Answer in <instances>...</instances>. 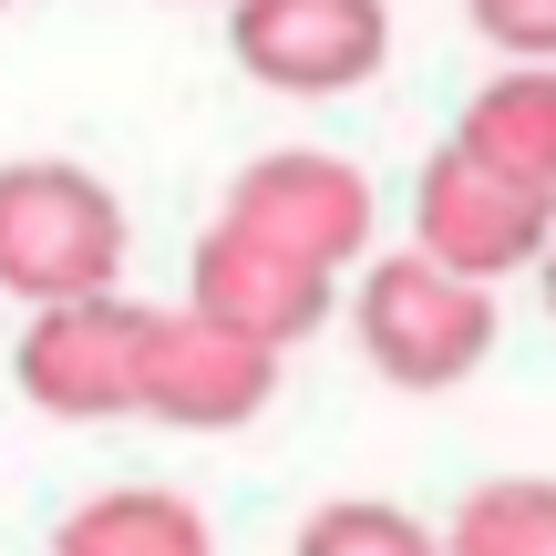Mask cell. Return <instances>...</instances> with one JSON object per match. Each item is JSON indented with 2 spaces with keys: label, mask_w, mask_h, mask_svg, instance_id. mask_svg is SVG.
<instances>
[{
  "label": "cell",
  "mask_w": 556,
  "mask_h": 556,
  "mask_svg": "<svg viewBox=\"0 0 556 556\" xmlns=\"http://www.w3.org/2000/svg\"><path fill=\"white\" fill-rule=\"evenodd\" d=\"M351 330H361V361H371L392 392H454V381H475L484 351H495V289L443 268V258H422V248H402V258L361 268Z\"/></svg>",
  "instance_id": "obj_1"
},
{
  "label": "cell",
  "mask_w": 556,
  "mask_h": 556,
  "mask_svg": "<svg viewBox=\"0 0 556 556\" xmlns=\"http://www.w3.org/2000/svg\"><path fill=\"white\" fill-rule=\"evenodd\" d=\"M124 278V206L103 176L62 155H31L0 176V289L62 309V299H103Z\"/></svg>",
  "instance_id": "obj_2"
},
{
  "label": "cell",
  "mask_w": 556,
  "mask_h": 556,
  "mask_svg": "<svg viewBox=\"0 0 556 556\" xmlns=\"http://www.w3.org/2000/svg\"><path fill=\"white\" fill-rule=\"evenodd\" d=\"M155 319H165V309H144V299H124V289L31 309L11 371H21V392H31L52 422H124V413H144Z\"/></svg>",
  "instance_id": "obj_3"
},
{
  "label": "cell",
  "mask_w": 556,
  "mask_h": 556,
  "mask_svg": "<svg viewBox=\"0 0 556 556\" xmlns=\"http://www.w3.org/2000/svg\"><path fill=\"white\" fill-rule=\"evenodd\" d=\"M413 248L495 289V278H516V268H546V248H556V197L495 176V165L464 155V144H443V155L422 165V186H413Z\"/></svg>",
  "instance_id": "obj_4"
},
{
  "label": "cell",
  "mask_w": 556,
  "mask_h": 556,
  "mask_svg": "<svg viewBox=\"0 0 556 556\" xmlns=\"http://www.w3.org/2000/svg\"><path fill=\"white\" fill-rule=\"evenodd\" d=\"M227 52L268 93L330 103V93H361L392 62V11L381 0H238L227 11Z\"/></svg>",
  "instance_id": "obj_5"
},
{
  "label": "cell",
  "mask_w": 556,
  "mask_h": 556,
  "mask_svg": "<svg viewBox=\"0 0 556 556\" xmlns=\"http://www.w3.org/2000/svg\"><path fill=\"white\" fill-rule=\"evenodd\" d=\"M278 392V351L206 309H165L155 319V361H144V413L176 433H238L258 422Z\"/></svg>",
  "instance_id": "obj_6"
},
{
  "label": "cell",
  "mask_w": 556,
  "mask_h": 556,
  "mask_svg": "<svg viewBox=\"0 0 556 556\" xmlns=\"http://www.w3.org/2000/svg\"><path fill=\"white\" fill-rule=\"evenodd\" d=\"M217 217L258 227L268 248H289V258L340 278L361 248H371V176L340 165V155H258L238 186H227Z\"/></svg>",
  "instance_id": "obj_7"
},
{
  "label": "cell",
  "mask_w": 556,
  "mask_h": 556,
  "mask_svg": "<svg viewBox=\"0 0 556 556\" xmlns=\"http://www.w3.org/2000/svg\"><path fill=\"white\" fill-rule=\"evenodd\" d=\"M186 309H206V319H227V330L289 351V340H309L319 319H330V268H309V258H289V248H268L258 227L217 217L197 238V268H186Z\"/></svg>",
  "instance_id": "obj_8"
},
{
  "label": "cell",
  "mask_w": 556,
  "mask_h": 556,
  "mask_svg": "<svg viewBox=\"0 0 556 556\" xmlns=\"http://www.w3.org/2000/svg\"><path fill=\"white\" fill-rule=\"evenodd\" d=\"M454 144H464V155H484L495 176L556 197V62H516V73H495L475 103H464Z\"/></svg>",
  "instance_id": "obj_9"
},
{
  "label": "cell",
  "mask_w": 556,
  "mask_h": 556,
  "mask_svg": "<svg viewBox=\"0 0 556 556\" xmlns=\"http://www.w3.org/2000/svg\"><path fill=\"white\" fill-rule=\"evenodd\" d=\"M52 556H217V536H206V516L186 495H165V484H114V495L62 516Z\"/></svg>",
  "instance_id": "obj_10"
},
{
  "label": "cell",
  "mask_w": 556,
  "mask_h": 556,
  "mask_svg": "<svg viewBox=\"0 0 556 556\" xmlns=\"http://www.w3.org/2000/svg\"><path fill=\"white\" fill-rule=\"evenodd\" d=\"M454 556H556V475H495L443 526Z\"/></svg>",
  "instance_id": "obj_11"
},
{
  "label": "cell",
  "mask_w": 556,
  "mask_h": 556,
  "mask_svg": "<svg viewBox=\"0 0 556 556\" xmlns=\"http://www.w3.org/2000/svg\"><path fill=\"white\" fill-rule=\"evenodd\" d=\"M299 556H454V546L422 516L381 505V495H340V505H319V516L299 526Z\"/></svg>",
  "instance_id": "obj_12"
},
{
  "label": "cell",
  "mask_w": 556,
  "mask_h": 556,
  "mask_svg": "<svg viewBox=\"0 0 556 556\" xmlns=\"http://www.w3.org/2000/svg\"><path fill=\"white\" fill-rule=\"evenodd\" d=\"M464 21L505 62H556V0H464Z\"/></svg>",
  "instance_id": "obj_13"
},
{
  "label": "cell",
  "mask_w": 556,
  "mask_h": 556,
  "mask_svg": "<svg viewBox=\"0 0 556 556\" xmlns=\"http://www.w3.org/2000/svg\"><path fill=\"white\" fill-rule=\"evenodd\" d=\"M546 309H556V248H546Z\"/></svg>",
  "instance_id": "obj_14"
}]
</instances>
